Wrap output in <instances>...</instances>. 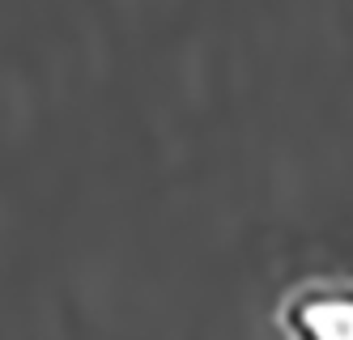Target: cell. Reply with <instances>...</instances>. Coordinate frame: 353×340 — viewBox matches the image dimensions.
<instances>
[{"instance_id": "6da1fadb", "label": "cell", "mask_w": 353, "mask_h": 340, "mask_svg": "<svg viewBox=\"0 0 353 340\" xmlns=\"http://www.w3.org/2000/svg\"><path fill=\"white\" fill-rule=\"evenodd\" d=\"M290 340H353V290H307L285 306Z\"/></svg>"}]
</instances>
